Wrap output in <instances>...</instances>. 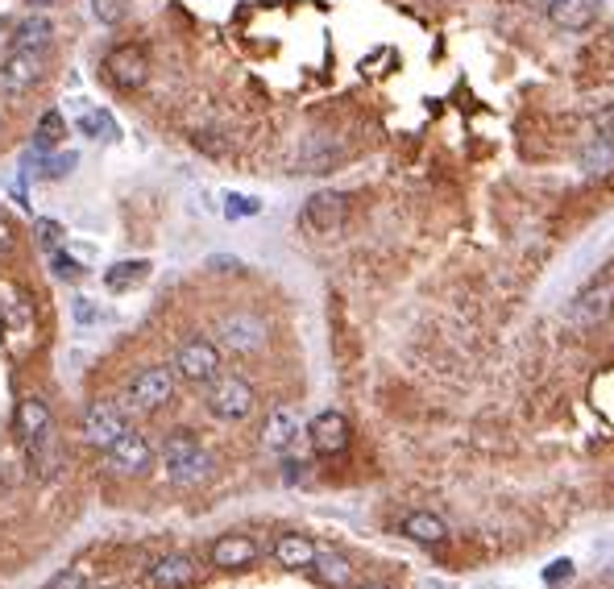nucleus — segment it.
<instances>
[{"instance_id": "f257e3e1", "label": "nucleus", "mask_w": 614, "mask_h": 589, "mask_svg": "<svg viewBox=\"0 0 614 589\" xmlns=\"http://www.w3.org/2000/svg\"><path fill=\"white\" fill-rule=\"evenodd\" d=\"M158 453H162V465H166V478H171V486H179V490L204 486V482L212 478V473H216L212 453L200 444V436L187 432V428L166 432Z\"/></svg>"}, {"instance_id": "f03ea898", "label": "nucleus", "mask_w": 614, "mask_h": 589, "mask_svg": "<svg viewBox=\"0 0 614 589\" xmlns=\"http://www.w3.org/2000/svg\"><path fill=\"white\" fill-rule=\"evenodd\" d=\"M204 411L216 424H245L258 411V390L241 374H220L204 386Z\"/></svg>"}, {"instance_id": "7ed1b4c3", "label": "nucleus", "mask_w": 614, "mask_h": 589, "mask_svg": "<svg viewBox=\"0 0 614 589\" xmlns=\"http://www.w3.org/2000/svg\"><path fill=\"white\" fill-rule=\"evenodd\" d=\"M216 345L220 353H237V357H254L270 345V324L249 312V307H233L216 320Z\"/></svg>"}, {"instance_id": "20e7f679", "label": "nucleus", "mask_w": 614, "mask_h": 589, "mask_svg": "<svg viewBox=\"0 0 614 589\" xmlns=\"http://www.w3.org/2000/svg\"><path fill=\"white\" fill-rule=\"evenodd\" d=\"M610 316H614V266L602 270V274H594L590 283H585V287L569 299V307H565V320H569L573 328H581V332L602 328Z\"/></svg>"}, {"instance_id": "39448f33", "label": "nucleus", "mask_w": 614, "mask_h": 589, "mask_svg": "<svg viewBox=\"0 0 614 589\" xmlns=\"http://www.w3.org/2000/svg\"><path fill=\"white\" fill-rule=\"evenodd\" d=\"M171 399H175V366H146V370H137L125 386V407L142 411V415L166 411Z\"/></svg>"}, {"instance_id": "423d86ee", "label": "nucleus", "mask_w": 614, "mask_h": 589, "mask_svg": "<svg viewBox=\"0 0 614 589\" xmlns=\"http://www.w3.org/2000/svg\"><path fill=\"white\" fill-rule=\"evenodd\" d=\"M46 75H50L46 50H9L5 59H0V92L9 100H21L34 88H42Z\"/></svg>"}, {"instance_id": "0eeeda50", "label": "nucleus", "mask_w": 614, "mask_h": 589, "mask_svg": "<svg viewBox=\"0 0 614 589\" xmlns=\"http://www.w3.org/2000/svg\"><path fill=\"white\" fill-rule=\"evenodd\" d=\"M220 366H225V353L208 336H187L175 349V378L191 386H208L212 378H220Z\"/></svg>"}, {"instance_id": "6e6552de", "label": "nucleus", "mask_w": 614, "mask_h": 589, "mask_svg": "<svg viewBox=\"0 0 614 589\" xmlns=\"http://www.w3.org/2000/svg\"><path fill=\"white\" fill-rule=\"evenodd\" d=\"M129 428V411L121 407V403H113V399H92L88 407H83V415H79V440L83 444H92V448H104L113 444L121 432Z\"/></svg>"}, {"instance_id": "1a4fd4ad", "label": "nucleus", "mask_w": 614, "mask_h": 589, "mask_svg": "<svg viewBox=\"0 0 614 589\" xmlns=\"http://www.w3.org/2000/svg\"><path fill=\"white\" fill-rule=\"evenodd\" d=\"M100 71L117 92H137V88H146V79H150V54L133 42H121L100 59Z\"/></svg>"}, {"instance_id": "9d476101", "label": "nucleus", "mask_w": 614, "mask_h": 589, "mask_svg": "<svg viewBox=\"0 0 614 589\" xmlns=\"http://www.w3.org/2000/svg\"><path fill=\"white\" fill-rule=\"evenodd\" d=\"M349 216V195L345 191H312L303 200L299 208V229L303 233H312V237H328V233H337L341 224Z\"/></svg>"}, {"instance_id": "9b49d317", "label": "nucleus", "mask_w": 614, "mask_h": 589, "mask_svg": "<svg viewBox=\"0 0 614 589\" xmlns=\"http://www.w3.org/2000/svg\"><path fill=\"white\" fill-rule=\"evenodd\" d=\"M104 465L113 473H121V478H146L150 465H154V444L137 428H125L113 444L104 448Z\"/></svg>"}, {"instance_id": "f8f14e48", "label": "nucleus", "mask_w": 614, "mask_h": 589, "mask_svg": "<svg viewBox=\"0 0 614 589\" xmlns=\"http://www.w3.org/2000/svg\"><path fill=\"white\" fill-rule=\"evenodd\" d=\"M50 428H54V419H50V407H46V399H38V395H25L21 403H17V415H13V432H17V440L25 444V448H38L50 440Z\"/></svg>"}, {"instance_id": "ddd939ff", "label": "nucleus", "mask_w": 614, "mask_h": 589, "mask_svg": "<svg viewBox=\"0 0 614 589\" xmlns=\"http://www.w3.org/2000/svg\"><path fill=\"white\" fill-rule=\"evenodd\" d=\"M146 577H150L154 589H191L195 581H200V560H195L191 552H166V556L154 560Z\"/></svg>"}, {"instance_id": "4468645a", "label": "nucleus", "mask_w": 614, "mask_h": 589, "mask_svg": "<svg viewBox=\"0 0 614 589\" xmlns=\"http://www.w3.org/2000/svg\"><path fill=\"white\" fill-rule=\"evenodd\" d=\"M349 436H353V428L341 411H320L312 424H307V440H312L320 457H341L349 448Z\"/></svg>"}, {"instance_id": "2eb2a0df", "label": "nucleus", "mask_w": 614, "mask_h": 589, "mask_svg": "<svg viewBox=\"0 0 614 589\" xmlns=\"http://www.w3.org/2000/svg\"><path fill=\"white\" fill-rule=\"evenodd\" d=\"M258 556H262V544H258L254 536H245V531H229V536H220V540L208 548V560H212L216 569H225V573L249 569Z\"/></svg>"}, {"instance_id": "dca6fc26", "label": "nucleus", "mask_w": 614, "mask_h": 589, "mask_svg": "<svg viewBox=\"0 0 614 589\" xmlns=\"http://www.w3.org/2000/svg\"><path fill=\"white\" fill-rule=\"evenodd\" d=\"M299 432H303L299 411L287 407V403H278L266 415V424H262V448H266V453H274V457H283V453H291V448H295Z\"/></svg>"}, {"instance_id": "f3484780", "label": "nucleus", "mask_w": 614, "mask_h": 589, "mask_svg": "<svg viewBox=\"0 0 614 589\" xmlns=\"http://www.w3.org/2000/svg\"><path fill=\"white\" fill-rule=\"evenodd\" d=\"M54 38H59V25H54L46 13H25L17 25H13V50H50Z\"/></svg>"}, {"instance_id": "a211bd4d", "label": "nucleus", "mask_w": 614, "mask_h": 589, "mask_svg": "<svg viewBox=\"0 0 614 589\" xmlns=\"http://www.w3.org/2000/svg\"><path fill=\"white\" fill-rule=\"evenodd\" d=\"M548 21L561 25V30H569V34H581L598 21V0H552Z\"/></svg>"}, {"instance_id": "6ab92c4d", "label": "nucleus", "mask_w": 614, "mask_h": 589, "mask_svg": "<svg viewBox=\"0 0 614 589\" xmlns=\"http://www.w3.org/2000/svg\"><path fill=\"white\" fill-rule=\"evenodd\" d=\"M399 531H403L407 540L424 544V548H436V544L449 540V527H444V519L432 515V511H411V515L399 523Z\"/></svg>"}, {"instance_id": "aec40b11", "label": "nucleus", "mask_w": 614, "mask_h": 589, "mask_svg": "<svg viewBox=\"0 0 614 589\" xmlns=\"http://www.w3.org/2000/svg\"><path fill=\"white\" fill-rule=\"evenodd\" d=\"M316 552H320V548L307 540V536H299V531H287V536L274 540V560H278L283 569H312Z\"/></svg>"}, {"instance_id": "412c9836", "label": "nucleus", "mask_w": 614, "mask_h": 589, "mask_svg": "<svg viewBox=\"0 0 614 589\" xmlns=\"http://www.w3.org/2000/svg\"><path fill=\"white\" fill-rule=\"evenodd\" d=\"M577 166H581V179H585V183L610 179V171H614V142H602V137H594V142L581 150Z\"/></svg>"}, {"instance_id": "4be33fe9", "label": "nucleus", "mask_w": 614, "mask_h": 589, "mask_svg": "<svg viewBox=\"0 0 614 589\" xmlns=\"http://www.w3.org/2000/svg\"><path fill=\"white\" fill-rule=\"evenodd\" d=\"M67 142V117L59 108H46L42 121L34 125V154H54Z\"/></svg>"}, {"instance_id": "5701e85b", "label": "nucleus", "mask_w": 614, "mask_h": 589, "mask_svg": "<svg viewBox=\"0 0 614 589\" xmlns=\"http://www.w3.org/2000/svg\"><path fill=\"white\" fill-rule=\"evenodd\" d=\"M312 569H316V581L328 585V589H345L353 581V565H349L341 552H316Z\"/></svg>"}, {"instance_id": "b1692460", "label": "nucleus", "mask_w": 614, "mask_h": 589, "mask_svg": "<svg viewBox=\"0 0 614 589\" xmlns=\"http://www.w3.org/2000/svg\"><path fill=\"white\" fill-rule=\"evenodd\" d=\"M146 274H150V262H146V258H137V262H117V266L104 270V287H108V291H129V287L142 283Z\"/></svg>"}, {"instance_id": "393cba45", "label": "nucleus", "mask_w": 614, "mask_h": 589, "mask_svg": "<svg viewBox=\"0 0 614 589\" xmlns=\"http://www.w3.org/2000/svg\"><path fill=\"white\" fill-rule=\"evenodd\" d=\"M133 0H92V17L104 25V30H117V25L129 17Z\"/></svg>"}, {"instance_id": "a878e982", "label": "nucleus", "mask_w": 614, "mask_h": 589, "mask_svg": "<svg viewBox=\"0 0 614 589\" xmlns=\"http://www.w3.org/2000/svg\"><path fill=\"white\" fill-rule=\"evenodd\" d=\"M63 237H67V229H63V224L59 220H34V241L46 249V254H50V249H59L63 245Z\"/></svg>"}, {"instance_id": "bb28decb", "label": "nucleus", "mask_w": 614, "mask_h": 589, "mask_svg": "<svg viewBox=\"0 0 614 589\" xmlns=\"http://www.w3.org/2000/svg\"><path fill=\"white\" fill-rule=\"evenodd\" d=\"M50 266H54V278H63V283H79L83 278L79 258H71L67 249H50Z\"/></svg>"}, {"instance_id": "cd10ccee", "label": "nucleus", "mask_w": 614, "mask_h": 589, "mask_svg": "<svg viewBox=\"0 0 614 589\" xmlns=\"http://www.w3.org/2000/svg\"><path fill=\"white\" fill-rule=\"evenodd\" d=\"M42 589H88V569H83V565H71V569H63V573H54Z\"/></svg>"}, {"instance_id": "c85d7f7f", "label": "nucleus", "mask_w": 614, "mask_h": 589, "mask_svg": "<svg viewBox=\"0 0 614 589\" xmlns=\"http://www.w3.org/2000/svg\"><path fill=\"white\" fill-rule=\"evenodd\" d=\"M17 224L9 220V216H0V266L5 262H13V254H17Z\"/></svg>"}, {"instance_id": "c756f323", "label": "nucleus", "mask_w": 614, "mask_h": 589, "mask_svg": "<svg viewBox=\"0 0 614 589\" xmlns=\"http://www.w3.org/2000/svg\"><path fill=\"white\" fill-rule=\"evenodd\" d=\"M594 137H602V142H614V104H606V108L594 112Z\"/></svg>"}, {"instance_id": "7c9ffc66", "label": "nucleus", "mask_w": 614, "mask_h": 589, "mask_svg": "<svg viewBox=\"0 0 614 589\" xmlns=\"http://www.w3.org/2000/svg\"><path fill=\"white\" fill-rule=\"evenodd\" d=\"M229 216H258L262 212V204L254 200V195H229V208H225Z\"/></svg>"}, {"instance_id": "2f4dec72", "label": "nucleus", "mask_w": 614, "mask_h": 589, "mask_svg": "<svg viewBox=\"0 0 614 589\" xmlns=\"http://www.w3.org/2000/svg\"><path fill=\"white\" fill-rule=\"evenodd\" d=\"M71 166H75V154H59V158H50V162H46V171H42V175H46V179H67V175H71Z\"/></svg>"}, {"instance_id": "473e14b6", "label": "nucleus", "mask_w": 614, "mask_h": 589, "mask_svg": "<svg viewBox=\"0 0 614 589\" xmlns=\"http://www.w3.org/2000/svg\"><path fill=\"white\" fill-rule=\"evenodd\" d=\"M208 266H212L216 274H229V270H241V262H237V258H208Z\"/></svg>"}, {"instance_id": "72a5a7b5", "label": "nucleus", "mask_w": 614, "mask_h": 589, "mask_svg": "<svg viewBox=\"0 0 614 589\" xmlns=\"http://www.w3.org/2000/svg\"><path fill=\"white\" fill-rule=\"evenodd\" d=\"M75 316H79V324H92V320H96V312L88 307V299H75Z\"/></svg>"}, {"instance_id": "f704fd0d", "label": "nucleus", "mask_w": 614, "mask_h": 589, "mask_svg": "<svg viewBox=\"0 0 614 589\" xmlns=\"http://www.w3.org/2000/svg\"><path fill=\"white\" fill-rule=\"evenodd\" d=\"M25 5H30L34 13H46V9H59L63 0H25Z\"/></svg>"}, {"instance_id": "c9c22d12", "label": "nucleus", "mask_w": 614, "mask_h": 589, "mask_svg": "<svg viewBox=\"0 0 614 589\" xmlns=\"http://www.w3.org/2000/svg\"><path fill=\"white\" fill-rule=\"evenodd\" d=\"M561 577H569V565L561 560V565H552V581H561Z\"/></svg>"}, {"instance_id": "e433bc0d", "label": "nucleus", "mask_w": 614, "mask_h": 589, "mask_svg": "<svg viewBox=\"0 0 614 589\" xmlns=\"http://www.w3.org/2000/svg\"><path fill=\"white\" fill-rule=\"evenodd\" d=\"M357 589H390V585H382V581H366V585H357Z\"/></svg>"}, {"instance_id": "4c0bfd02", "label": "nucleus", "mask_w": 614, "mask_h": 589, "mask_svg": "<svg viewBox=\"0 0 614 589\" xmlns=\"http://www.w3.org/2000/svg\"><path fill=\"white\" fill-rule=\"evenodd\" d=\"M0 133H5V112H0Z\"/></svg>"}]
</instances>
